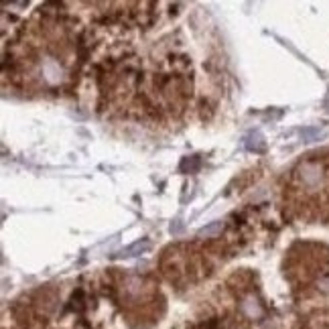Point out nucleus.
<instances>
[{
  "instance_id": "obj_2",
  "label": "nucleus",
  "mask_w": 329,
  "mask_h": 329,
  "mask_svg": "<svg viewBox=\"0 0 329 329\" xmlns=\"http://www.w3.org/2000/svg\"><path fill=\"white\" fill-rule=\"evenodd\" d=\"M148 246H151V242H148V240H136L134 244H130V246L122 248V250H120V254H118V258H130V256H136V254H140V252L148 250Z\"/></svg>"
},
{
  "instance_id": "obj_3",
  "label": "nucleus",
  "mask_w": 329,
  "mask_h": 329,
  "mask_svg": "<svg viewBox=\"0 0 329 329\" xmlns=\"http://www.w3.org/2000/svg\"><path fill=\"white\" fill-rule=\"evenodd\" d=\"M244 144H246V148H250V151H264V148H266V142H264V138H262L260 132L248 134L246 140H244Z\"/></svg>"
},
{
  "instance_id": "obj_7",
  "label": "nucleus",
  "mask_w": 329,
  "mask_h": 329,
  "mask_svg": "<svg viewBox=\"0 0 329 329\" xmlns=\"http://www.w3.org/2000/svg\"><path fill=\"white\" fill-rule=\"evenodd\" d=\"M179 230H181V224H179V220H177L175 224H171V232H173V234H177Z\"/></svg>"
},
{
  "instance_id": "obj_5",
  "label": "nucleus",
  "mask_w": 329,
  "mask_h": 329,
  "mask_svg": "<svg viewBox=\"0 0 329 329\" xmlns=\"http://www.w3.org/2000/svg\"><path fill=\"white\" fill-rule=\"evenodd\" d=\"M222 228H224V224H222V222H212V224H207L205 228H201V230H199V236H205V238H209V236H216V234H220V232H222Z\"/></svg>"
},
{
  "instance_id": "obj_4",
  "label": "nucleus",
  "mask_w": 329,
  "mask_h": 329,
  "mask_svg": "<svg viewBox=\"0 0 329 329\" xmlns=\"http://www.w3.org/2000/svg\"><path fill=\"white\" fill-rule=\"evenodd\" d=\"M323 134H325V132H323L319 126H305V128H301V138H303L305 142H315V140H319Z\"/></svg>"
},
{
  "instance_id": "obj_1",
  "label": "nucleus",
  "mask_w": 329,
  "mask_h": 329,
  "mask_svg": "<svg viewBox=\"0 0 329 329\" xmlns=\"http://www.w3.org/2000/svg\"><path fill=\"white\" fill-rule=\"evenodd\" d=\"M321 177H323V173H321V167L319 165L307 163V165L301 167V179H303L307 185H317L321 181Z\"/></svg>"
},
{
  "instance_id": "obj_6",
  "label": "nucleus",
  "mask_w": 329,
  "mask_h": 329,
  "mask_svg": "<svg viewBox=\"0 0 329 329\" xmlns=\"http://www.w3.org/2000/svg\"><path fill=\"white\" fill-rule=\"evenodd\" d=\"M319 287H321V291H323V293H329V277H327V279H323V281L319 283Z\"/></svg>"
}]
</instances>
